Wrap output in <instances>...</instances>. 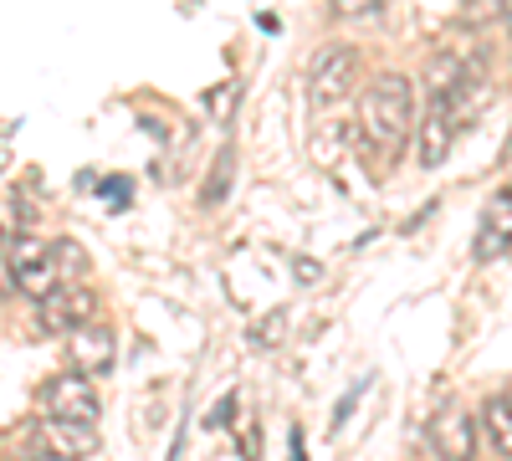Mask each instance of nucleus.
<instances>
[{
    "label": "nucleus",
    "instance_id": "nucleus-1",
    "mask_svg": "<svg viewBox=\"0 0 512 461\" xmlns=\"http://www.w3.org/2000/svg\"><path fill=\"white\" fill-rule=\"evenodd\" d=\"M359 129L369 139V149L379 159H400L410 129H415V88H410V77L405 72H379L364 98H359Z\"/></svg>",
    "mask_w": 512,
    "mask_h": 461
},
{
    "label": "nucleus",
    "instance_id": "nucleus-2",
    "mask_svg": "<svg viewBox=\"0 0 512 461\" xmlns=\"http://www.w3.org/2000/svg\"><path fill=\"white\" fill-rule=\"evenodd\" d=\"M11 277H16V287L26 292V298H47L52 287H62V267H57V257H52V246L47 241H36V236H16L11 241Z\"/></svg>",
    "mask_w": 512,
    "mask_h": 461
},
{
    "label": "nucleus",
    "instance_id": "nucleus-3",
    "mask_svg": "<svg viewBox=\"0 0 512 461\" xmlns=\"http://www.w3.org/2000/svg\"><path fill=\"white\" fill-rule=\"evenodd\" d=\"M354 72H359V52L354 47H323L313 72H308V103L313 108H333L344 103L354 88Z\"/></svg>",
    "mask_w": 512,
    "mask_h": 461
},
{
    "label": "nucleus",
    "instance_id": "nucleus-4",
    "mask_svg": "<svg viewBox=\"0 0 512 461\" xmlns=\"http://www.w3.org/2000/svg\"><path fill=\"white\" fill-rule=\"evenodd\" d=\"M41 405H47V415H57V421H82V426H98V415H103L93 380L77 369L57 374V380L41 390Z\"/></svg>",
    "mask_w": 512,
    "mask_h": 461
},
{
    "label": "nucleus",
    "instance_id": "nucleus-5",
    "mask_svg": "<svg viewBox=\"0 0 512 461\" xmlns=\"http://www.w3.org/2000/svg\"><path fill=\"white\" fill-rule=\"evenodd\" d=\"M36 308H41V328L47 333H77L82 323L98 318V292L93 287H52Z\"/></svg>",
    "mask_w": 512,
    "mask_h": 461
},
{
    "label": "nucleus",
    "instance_id": "nucleus-6",
    "mask_svg": "<svg viewBox=\"0 0 512 461\" xmlns=\"http://www.w3.org/2000/svg\"><path fill=\"white\" fill-rule=\"evenodd\" d=\"M67 359H72V369L77 374H88V380H98V374H108L113 369V333L93 318V323H82L77 333H67Z\"/></svg>",
    "mask_w": 512,
    "mask_h": 461
},
{
    "label": "nucleus",
    "instance_id": "nucleus-7",
    "mask_svg": "<svg viewBox=\"0 0 512 461\" xmlns=\"http://www.w3.org/2000/svg\"><path fill=\"white\" fill-rule=\"evenodd\" d=\"M477 431H482V421H472L466 410H446L431 426V446L441 461H477Z\"/></svg>",
    "mask_w": 512,
    "mask_h": 461
},
{
    "label": "nucleus",
    "instance_id": "nucleus-8",
    "mask_svg": "<svg viewBox=\"0 0 512 461\" xmlns=\"http://www.w3.org/2000/svg\"><path fill=\"white\" fill-rule=\"evenodd\" d=\"M502 251H512V190H502L487 205V216L477 226V241H472V257L477 262H492V257H502Z\"/></svg>",
    "mask_w": 512,
    "mask_h": 461
},
{
    "label": "nucleus",
    "instance_id": "nucleus-9",
    "mask_svg": "<svg viewBox=\"0 0 512 461\" xmlns=\"http://www.w3.org/2000/svg\"><path fill=\"white\" fill-rule=\"evenodd\" d=\"M41 451H52L62 461H82L98 451V431L82 426V421H57V415H47V426H41Z\"/></svg>",
    "mask_w": 512,
    "mask_h": 461
},
{
    "label": "nucleus",
    "instance_id": "nucleus-10",
    "mask_svg": "<svg viewBox=\"0 0 512 461\" xmlns=\"http://www.w3.org/2000/svg\"><path fill=\"white\" fill-rule=\"evenodd\" d=\"M451 134H456V118H451L446 108H431V118L420 123V139H415L420 170H436V164L451 154Z\"/></svg>",
    "mask_w": 512,
    "mask_h": 461
},
{
    "label": "nucleus",
    "instance_id": "nucleus-11",
    "mask_svg": "<svg viewBox=\"0 0 512 461\" xmlns=\"http://www.w3.org/2000/svg\"><path fill=\"white\" fill-rule=\"evenodd\" d=\"M482 436L492 441V451L502 461H512V400L507 395H492L482 405Z\"/></svg>",
    "mask_w": 512,
    "mask_h": 461
},
{
    "label": "nucleus",
    "instance_id": "nucleus-12",
    "mask_svg": "<svg viewBox=\"0 0 512 461\" xmlns=\"http://www.w3.org/2000/svg\"><path fill=\"white\" fill-rule=\"evenodd\" d=\"M226 175H231V154H221V159H216V170H210V185H205V205H216V200H221V185H226Z\"/></svg>",
    "mask_w": 512,
    "mask_h": 461
},
{
    "label": "nucleus",
    "instance_id": "nucleus-13",
    "mask_svg": "<svg viewBox=\"0 0 512 461\" xmlns=\"http://www.w3.org/2000/svg\"><path fill=\"white\" fill-rule=\"evenodd\" d=\"M52 257H57V267L82 272V246H77V241H57V246H52Z\"/></svg>",
    "mask_w": 512,
    "mask_h": 461
},
{
    "label": "nucleus",
    "instance_id": "nucleus-14",
    "mask_svg": "<svg viewBox=\"0 0 512 461\" xmlns=\"http://www.w3.org/2000/svg\"><path fill=\"white\" fill-rule=\"evenodd\" d=\"M333 6L344 11V16H369V11L379 6V0H333Z\"/></svg>",
    "mask_w": 512,
    "mask_h": 461
},
{
    "label": "nucleus",
    "instance_id": "nucleus-15",
    "mask_svg": "<svg viewBox=\"0 0 512 461\" xmlns=\"http://www.w3.org/2000/svg\"><path fill=\"white\" fill-rule=\"evenodd\" d=\"M231 415H236V400L226 395V400H221L216 410H210V426H231Z\"/></svg>",
    "mask_w": 512,
    "mask_h": 461
},
{
    "label": "nucleus",
    "instance_id": "nucleus-16",
    "mask_svg": "<svg viewBox=\"0 0 512 461\" xmlns=\"http://www.w3.org/2000/svg\"><path fill=\"white\" fill-rule=\"evenodd\" d=\"M292 461H303V436L292 431Z\"/></svg>",
    "mask_w": 512,
    "mask_h": 461
}]
</instances>
